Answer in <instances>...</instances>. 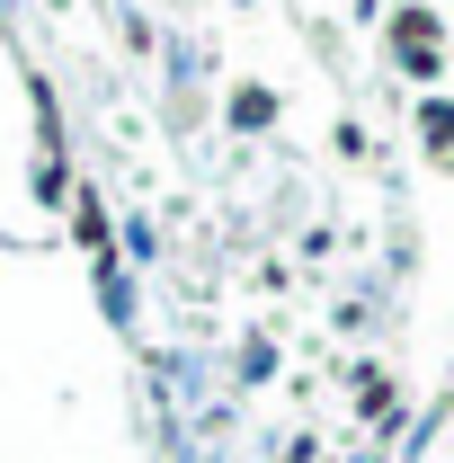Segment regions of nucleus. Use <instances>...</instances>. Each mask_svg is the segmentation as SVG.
<instances>
[{"label":"nucleus","mask_w":454,"mask_h":463,"mask_svg":"<svg viewBox=\"0 0 454 463\" xmlns=\"http://www.w3.org/2000/svg\"><path fill=\"white\" fill-rule=\"evenodd\" d=\"M80 241H90V250H108V214H99V196H80Z\"/></svg>","instance_id":"obj_1"},{"label":"nucleus","mask_w":454,"mask_h":463,"mask_svg":"<svg viewBox=\"0 0 454 463\" xmlns=\"http://www.w3.org/2000/svg\"><path fill=\"white\" fill-rule=\"evenodd\" d=\"M268 108H277L268 90H241V99H232V116H241V125H268Z\"/></svg>","instance_id":"obj_2"}]
</instances>
